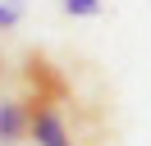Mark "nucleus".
I'll return each mask as SVG.
<instances>
[{"label": "nucleus", "mask_w": 151, "mask_h": 146, "mask_svg": "<svg viewBox=\"0 0 151 146\" xmlns=\"http://www.w3.org/2000/svg\"><path fill=\"white\" fill-rule=\"evenodd\" d=\"M28 137V110L23 100H0V146H19Z\"/></svg>", "instance_id": "obj_2"}, {"label": "nucleus", "mask_w": 151, "mask_h": 146, "mask_svg": "<svg viewBox=\"0 0 151 146\" xmlns=\"http://www.w3.org/2000/svg\"><path fill=\"white\" fill-rule=\"evenodd\" d=\"M23 9H28V0H0V32L19 27L23 23Z\"/></svg>", "instance_id": "obj_3"}, {"label": "nucleus", "mask_w": 151, "mask_h": 146, "mask_svg": "<svg viewBox=\"0 0 151 146\" xmlns=\"http://www.w3.org/2000/svg\"><path fill=\"white\" fill-rule=\"evenodd\" d=\"M64 14L69 18H96L101 14V0H64Z\"/></svg>", "instance_id": "obj_4"}, {"label": "nucleus", "mask_w": 151, "mask_h": 146, "mask_svg": "<svg viewBox=\"0 0 151 146\" xmlns=\"http://www.w3.org/2000/svg\"><path fill=\"white\" fill-rule=\"evenodd\" d=\"M23 82H28V96H23V110H28V137L37 146H78L73 132H69V114H64V105H69V82H64V73H60L50 59L32 55Z\"/></svg>", "instance_id": "obj_1"}]
</instances>
